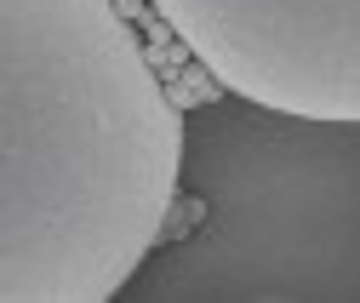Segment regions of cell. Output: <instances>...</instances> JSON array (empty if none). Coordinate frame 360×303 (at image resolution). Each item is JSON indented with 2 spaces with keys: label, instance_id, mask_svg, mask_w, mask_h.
<instances>
[{
  "label": "cell",
  "instance_id": "cell-1",
  "mask_svg": "<svg viewBox=\"0 0 360 303\" xmlns=\"http://www.w3.org/2000/svg\"><path fill=\"white\" fill-rule=\"evenodd\" d=\"M184 115L120 0H0V303H103L160 252Z\"/></svg>",
  "mask_w": 360,
  "mask_h": 303
},
{
  "label": "cell",
  "instance_id": "cell-3",
  "mask_svg": "<svg viewBox=\"0 0 360 303\" xmlns=\"http://www.w3.org/2000/svg\"><path fill=\"white\" fill-rule=\"evenodd\" d=\"M223 92L309 120H360V0H149Z\"/></svg>",
  "mask_w": 360,
  "mask_h": 303
},
{
  "label": "cell",
  "instance_id": "cell-2",
  "mask_svg": "<svg viewBox=\"0 0 360 303\" xmlns=\"http://www.w3.org/2000/svg\"><path fill=\"white\" fill-rule=\"evenodd\" d=\"M212 224L126 281L138 297H360V120L235 92L184 120V178Z\"/></svg>",
  "mask_w": 360,
  "mask_h": 303
}]
</instances>
